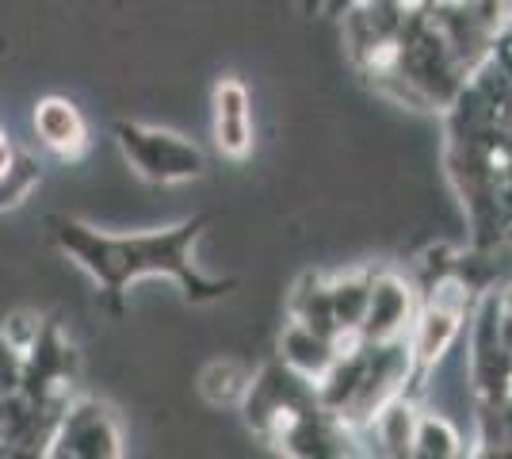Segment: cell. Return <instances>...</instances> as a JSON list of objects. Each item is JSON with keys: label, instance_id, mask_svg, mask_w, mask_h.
Wrapping results in <instances>:
<instances>
[{"label": "cell", "instance_id": "6da1fadb", "mask_svg": "<svg viewBox=\"0 0 512 459\" xmlns=\"http://www.w3.org/2000/svg\"><path fill=\"white\" fill-rule=\"evenodd\" d=\"M467 318V284L459 276H444L436 280L432 291H428V303L421 310V318L413 322V341H409V352L413 360L428 368L436 364L448 345L455 341V333Z\"/></svg>", "mask_w": 512, "mask_h": 459}, {"label": "cell", "instance_id": "7a4b0ae2", "mask_svg": "<svg viewBox=\"0 0 512 459\" xmlns=\"http://www.w3.org/2000/svg\"><path fill=\"white\" fill-rule=\"evenodd\" d=\"M214 138L218 150L230 157H245L253 146V108H249V92L241 81L226 77L214 88Z\"/></svg>", "mask_w": 512, "mask_h": 459}, {"label": "cell", "instance_id": "3957f363", "mask_svg": "<svg viewBox=\"0 0 512 459\" xmlns=\"http://www.w3.org/2000/svg\"><path fill=\"white\" fill-rule=\"evenodd\" d=\"M35 127L43 134V142L58 153H77L85 146V127L81 115L69 108L65 100H43L35 108Z\"/></svg>", "mask_w": 512, "mask_h": 459}, {"label": "cell", "instance_id": "277c9868", "mask_svg": "<svg viewBox=\"0 0 512 459\" xmlns=\"http://www.w3.org/2000/svg\"><path fill=\"white\" fill-rule=\"evenodd\" d=\"M413 456H459V433L451 429V421L436 414H417L413 425Z\"/></svg>", "mask_w": 512, "mask_h": 459}, {"label": "cell", "instance_id": "5b68a950", "mask_svg": "<svg viewBox=\"0 0 512 459\" xmlns=\"http://www.w3.org/2000/svg\"><path fill=\"white\" fill-rule=\"evenodd\" d=\"M8 169V146H4V138H0V173Z\"/></svg>", "mask_w": 512, "mask_h": 459}]
</instances>
